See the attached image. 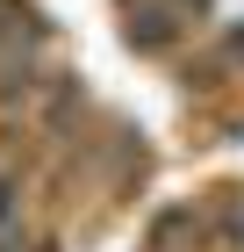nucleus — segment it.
I'll return each instance as SVG.
<instances>
[{
  "label": "nucleus",
  "mask_w": 244,
  "mask_h": 252,
  "mask_svg": "<svg viewBox=\"0 0 244 252\" xmlns=\"http://www.w3.org/2000/svg\"><path fill=\"white\" fill-rule=\"evenodd\" d=\"M15 194H22V188H15V180H7V173H0V223L15 216Z\"/></svg>",
  "instance_id": "nucleus-1"
}]
</instances>
